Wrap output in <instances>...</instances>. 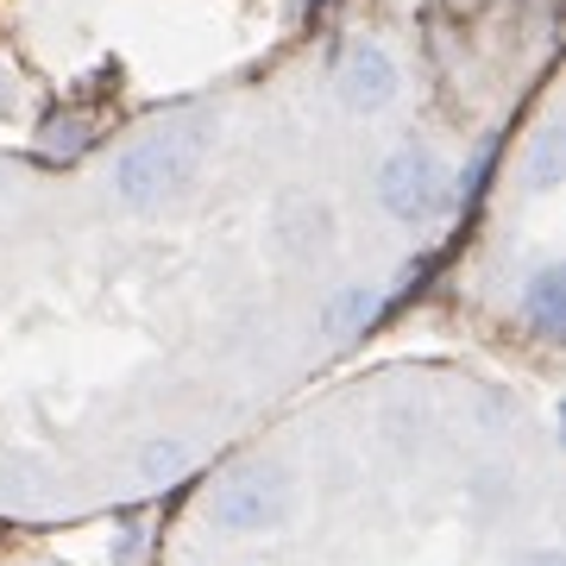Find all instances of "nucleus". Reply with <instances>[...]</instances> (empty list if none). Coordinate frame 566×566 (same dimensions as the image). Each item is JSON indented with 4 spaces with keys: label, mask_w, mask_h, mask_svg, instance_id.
<instances>
[{
    "label": "nucleus",
    "mask_w": 566,
    "mask_h": 566,
    "mask_svg": "<svg viewBox=\"0 0 566 566\" xmlns=\"http://www.w3.org/2000/svg\"><path fill=\"white\" fill-rule=\"evenodd\" d=\"M214 139V120H177L158 126L145 139L120 145L114 164H107V196L126 208V214H164L177 208L196 182H202V151Z\"/></svg>",
    "instance_id": "f257e3e1"
},
{
    "label": "nucleus",
    "mask_w": 566,
    "mask_h": 566,
    "mask_svg": "<svg viewBox=\"0 0 566 566\" xmlns=\"http://www.w3.org/2000/svg\"><path fill=\"white\" fill-rule=\"evenodd\" d=\"M371 196L385 208V221L397 227H434L441 214H453V164L441 145L403 139L390 145L378 170H371Z\"/></svg>",
    "instance_id": "f03ea898"
},
{
    "label": "nucleus",
    "mask_w": 566,
    "mask_h": 566,
    "mask_svg": "<svg viewBox=\"0 0 566 566\" xmlns=\"http://www.w3.org/2000/svg\"><path fill=\"white\" fill-rule=\"evenodd\" d=\"M290 472H283L277 460H240L227 465L221 479L208 485L202 497V516L214 535H233V542H252V535H271V528H283V516H290Z\"/></svg>",
    "instance_id": "7ed1b4c3"
},
{
    "label": "nucleus",
    "mask_w": 566,
    "mask_h": 566,
    "mask_svg": "<svg viewBox=\"0 0 566 566\" xmlns=\"http://www.w3.org/2000/svg\"><path fill=\"white\" fill-rule=\"evenodd\" d=\"M327 88H334V102L353 120H378V114H390L403 102V63L378 39H346L334 51V63H327Z\"/></svg>",
    "instance_id": "20e7f679"
},
{
    "label": "nucleus",
    "mask_w": 566,
    "mask_h": 566,
    "mask_svg": "<svg viewBox=\"0 0 566 566\" xmlns=\"http://www.w3.org/2000/svg\"><path fill=\"white\" fill-rule=\"evenodd\" d=\"M264 233H271V245H277L283 259H327L334 240H340V221H334V208L315 189H290V196L271 202Z\"/></svg>",
    "instance_id": "39448f33"
},
{
    "label": "nucleus",
    "mask_w": 566,
    "mask_h": 566,
    "mask_svg": "<svg viewBox=\"0 0 566 566\" xmlns=\"http://www.w3.org/2000/svg\"><path fill=\"white\" fill-rule=\"evenodd\" d=\"M516 322L542 346H560V334H566V264L560 259H535L523 271V283H516Z\"/></svg>",
    "instance_id": "423d86ee"
},
{
    "label": "nucleus",
    "mask_w": 566,
    "mask_h": 566,
    "mask_svg": "<svg viewBox=\"0 0 566 566\" xmlns=\"http://www.w3.org/2000/svg\"><path fill=\"white\" fill-rule=\"evenodd\" d=\"M378 308H385V290H378V283H340V290L322 303L315 322H322V334L334 346H346V340H359L365 327L378 322Z\"/></svg>",
    "instance_id": "0eeeda50"
},
{
    "label": "nucleus",
    "mask_w": 566,
    "mask_h": 566,
    "mask_svg": "<svg viewBox=\"0 0 566 566\" xmlns=\"http://www.w3.org/2000/svg\"><path fill=\"white\" fill-rule=\"evenodd\" d=\"M516 182L535 189V196H554V189L566 182V133L554 120L535 126V139L516 151Z\"/></svg>",
    "instance_id": "6e6552de"
},
{
    "label": "nucleus",
    "mask_w": 566,
    "mask_h": 566,
    "mask_svg": "<svg viewBox=\"0 0 566 566\" xmlns=\"http://www.w3.org/2000/svg\"><path fill=\"white\" fill-rule=\"evenodd\" d=\"M189 465H196V453H189L182 441H170V434H164V441H145V453H139V479H145V485H177Z\"/></svg>",
    "instance_id": "1a4fd4ad"
},
{
    "label": "nucleus",
    "mask_w": 566,
    "mask_h": 566,
    "mask_svg": "<svg viewBox=\"0 0 566 566\" xmlns=\"http://www.w3.org/2000/svg\"><path fill=\"white\" fill-rule=\"evenodd\" d=\"M504 566H566V560H560V547L554 542H535V547H516Z\"/></svg>",
    "instance_id": "9d476101"
},
{
    "label": "nucleus",
    "mask_w": 566,
    "mask_h": 566,
    "mask_svg": "<svg viewBox=\"0 0 566 566\" xmlns=\"http://www.w3.org/2000/svg\"><path fill=\"white\" fill-rule=\"evenodd\" d=\"M0 102H7V88H0Z\"/></svg>",
    "instance_id": "9b49d317"
}]
</instances>
